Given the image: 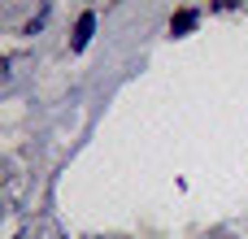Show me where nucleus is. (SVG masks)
I'll return each mask as SVG.
<instances>
[{
    "instance_id": "nucleus-1",
    "label": "nucleus",
    "mask_w": 248,
    "mask_h": 239,
    "mask_svg": "<svg viewBox=\"0 0 248 239\" xmlns=\"http://www.w3.org/2000/svg\"><path fill=\"white\" fill-rule=\"evenodd\" d=\"M92 30H96V13H83V17H78V26H74V52H83V48H87Z\"/></svg>"
},
{
    "instance_id": "nucleus-2",
    "label": "nucleus",
    "mask_w": 248,
    "mask_h": 239,
    "mask_svg": "<svg viewBox=\"0 0 248 239\" xmlns=\"http://www.w3.org/2000/svg\"><path fill=\"white\" fill-rule=\"evenodd\" d=\"M192 26H196V13H192V9H187V13H179V17L170 22V30H174V35H183V30H192Z\"/></svg>"
}]
</instances>
